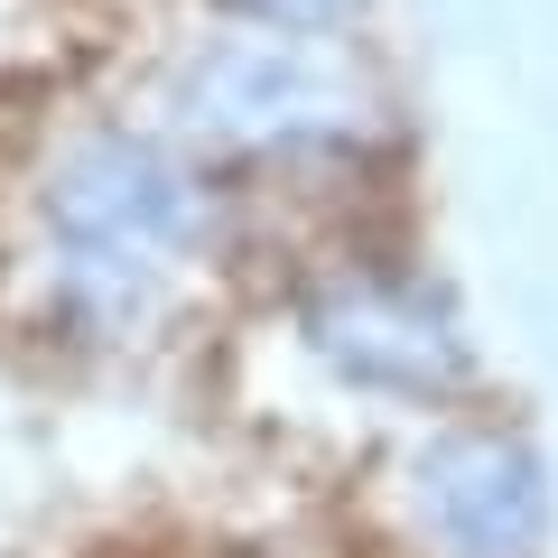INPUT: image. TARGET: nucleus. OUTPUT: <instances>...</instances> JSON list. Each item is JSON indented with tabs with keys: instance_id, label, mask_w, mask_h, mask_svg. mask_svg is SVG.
Returning <instances> with one entry per match:
<instances>
[{
	"instance_id": "nucleus-5",
	"label": "nucleus",
	"mask_w": 558,
	"mask_h": 558,
	"mask_svg": "<svg viewBox=\"0 0 558 558\" xmlns=\"http://www.w3.org/2000/svg\"><path fill=\"white\" fill-rule=\"evenodd\" d=\"M168 279L178 270H149V260L84 252V242H47L38 233V252H28V307H38L65 344L112 354V344L149 336V326L168 317Z\"/></svg>"
},
{
	"instance_id": "nucleus-2",
	"label": "nucleus",
	"mask_w": 558,
	"mask_h": 558,
	"mask_svg": "<svg viewBox=\"0 0 558 558\" xmlns=\"http://www.w3.org/2000/svg\"><path fill=\"white\" fill-rule=\"evenodd\" d=\"M373 531L391 558H549L558 484L531 428L438 410L373 465Z\"/></svg>"
},
{
	"instance_id": "nucleus-1",
	"label": "nucleus",
	"mask_w": 558,
	"mask_h": 558,
	"mask_svg": "<svg viewBox=\"0 0 558 558\" xmlns=\"http://www.w3.org/2000/svg\"><path fill=\"white\" fill-rule=\"evenodd\" d=\"M168 140L242 168H326L381 140V102L326 38L233 28L168 75Z\"/></svg>"
},
{
	"instance_id": "nucleus-3",
	"label": "nucleus",
	"mask_w": 558,
	"mask_h": 558,
	"mask_svg": "<svg viewBox=\"0 0 558 558\" xmlns=\"http://www.w3.org/2000/svg\"><path fill=\"white\" fill-rule=\"evenodd\" d=\"M28 215L47 242H84V252H121L149 270H186L205 242L223 233L215 178L196 149H178L168 131H65L28 168Z\"/></svg>"
},
{
	"instance_id": "nucleus-4",
	"label": "nucleus",
	"mask_w": 558,
	"mask_h": 558,
	"mask_svg": "<svg viewBox=\"0 0 558 558\" xmlns=\"http://www.w3.org/2000/svg\"><path fill=\"white\" fill-rule=\"evenodd\" d=\"M299 344L326 381H344L373 410L438 418L475 391V344L457 307L410 279L400 260H326L299 279Z\"/></svg>"
},
{
	"instance_id": "nucleus-6",
	"label": "nucleus",
	"mask_w": 558,
	"mask_h": 558,
	"mask_svg": "<svg viewBox=\"0 0 558 558\" xmlns=\"http://www.w3.org/2000/svg\"><path fill=\"white\" fill-rule=\"evenodd\" d=\"M223 10L252 20V28H270V38H344L373 0H223Z\"/></svg>"
}]
</instances>
